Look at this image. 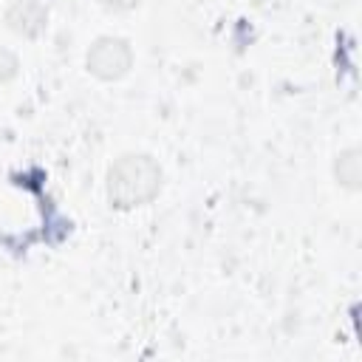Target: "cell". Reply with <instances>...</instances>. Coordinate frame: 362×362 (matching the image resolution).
<instances>
[{
	"label": "cell",
	"mask_w": 362,
	"mask_h": 362,
	"mask_svg": "<svg viewBox=\"0 0 362 362\" xmlns=\"http://www.w3.org/2000/svg\"><path fill=\"white\" fill-rule=\"evenodd\" d=\"M161 184H164V173H161V164L153 156L124 153L110 164L105 192H107L110 206L136 209V206L150 204L161 192Z\"/></svg>",
	"instance_id": "obj_1"
},
{
	"label": "cell",
	"mask_w": 362,
	"mask_h": 362,
	"mask_svg": "<svg viewBox=\"0 0 362 362\" xmlns=\"http://www.w3.org/2000/svg\"><path fill=\"white\" fill-rule=\"evenodd\" d=\"M85 68L102 82H116L130 74L133 68V48L124 37H96L85 54Z\"/></svg>",
	"instance_id": "obj_2"
},
{
	"label": "cell",
	"mask_w": 362,
	"mask_h": 362,
	"mask_svg": "<svg viewBox=\"0 0 362 362\" xmlns=\"http://www.w3.org/2000/svg\"><path fill=\"white\" fill-rule=\"evenodd\" d=\"M45 23H48V8L40 0H14L6 11V25L25 40L40 37L45 31Z\"/></svg>",
	"instance_id": "obj_3"
},
{
	"label": "cell",
	"mask_w": 362,
	"mask_h": 362,
	"mask_svg": "<svg viewBox=\"0 0 362 362\" xmlns=\"http://www.w3.org/2000/svg\"><path fill=\"white\" fill-rule=\"evenodd\" d=\"M334 178L348 192L359 189V184H362V158H359L356 147H348V150L337 153V158H334Z\"/></svg>",
	"instance_id": "obj_4"
},
{
	"label": "cell",
	"mask_w": 362,
	"mask_h": 362,
	"mask_svg": "<svg viewBox=\"0 0 362 362\" xmlns=\"http://www.w3.org/2000/svg\"><path fill=\"white\" fill-rule=\"evenodd\" d=\"M20 71V62L17 57L8 51V48H0V82H11Z\"/></svg>",
	"instance_id": "obj_5"
},
{
	"label": "cell",
	"mask_w": 362,
	"mask_h": 362,
	"mask_svg": "<svg viewBox=\"0 0 362 362\" xmlns=\"http://www.w3.org/2000/svg\"><path fill=\"white\" fill-rule=\"evenodd\" d=\"M99 6L105 11H130L139 6V0H99Z\"/></svg>",
	"instance_id": "obj_6"
}]
</instances>
